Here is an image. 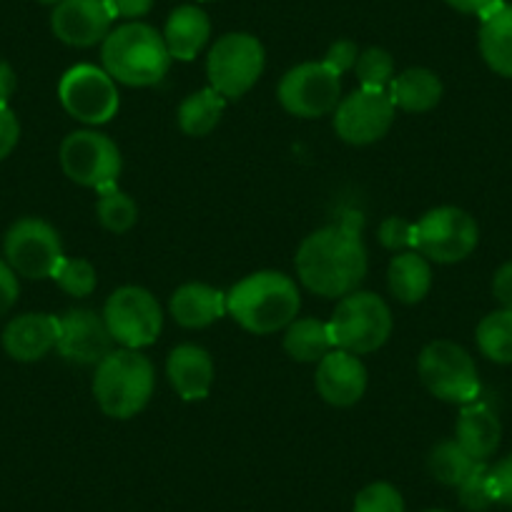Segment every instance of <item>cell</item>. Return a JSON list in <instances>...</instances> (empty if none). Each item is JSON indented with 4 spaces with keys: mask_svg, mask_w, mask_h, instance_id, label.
<instances>
[{
    "mask_svg": "<svg viewBox=\"0 0 512 512\" xmlns=\"http://www.w3.org/2000/svg\"><path fill=\"white\" fill-rule=\"evenodd\" d=\"M362 219L349 214L342 224L324 226L302 241L297 251V274L309 292L319 297H347L367 277Z\"/></svg>",
    "mask_w": 512,
    "mask_h": 512,
    "instance_id": "cell-1",
    "label": "cell"
},
{
    "mask_svg": "<svg viewBox=\"0 0 512 512\" xmlns=\"http://www.w3.org/2000/svg\"><path fill=\"white\" fill-rule=\"evenodd\" d=\"M302 297L282 272H256L226 294V312L251 334H272L297 319Z\"/></svg>",
    "mask_w": 512,
    "mask_h": 512,
    "instance_id": "cell-2",
    "label": "cell"
},
{
    "mask_svg": "<svg viewBox=\"0 0 512 512\" xmlns=\"http://www.w3.org/2000/svg\"><path fill=\"white\" fill-rule=\"evenodd\" d=\"M103 71L123 86H156L169 73L174 58L169 56L164 36L146 23L131 21L111 31L101 48Z\"/></svg>",
    "mask_w": 512,
    "mask_h": 512,
    "instance_id": "cell-3",
    "label": "cell"
},
{
    "mask_svg": "<svg viewBox=\"0 0 512 512\" xmlns=\"http://www.w3.org/2000/svg\"><path fill=\"white\" fill-rule=\"evenodd\" d=\"M154 384V364L139 349H113L96 367L93 395L103 415L128 420L149 405Z\"/></svg>",
    "mask_w": 512,
    "mask_h": 512,
    "instance_id": "cell-4",
    "label": "cell"
},
{
    "mask_svg": "<svg viewBox=\"0 0 512 512\" xmlns=\"http://www.w3.org/2000/svg\"><path fill=\"white\" fill-rule=\"evenodd\" d=\"M334 349L349 354L377 352L392 334V312L382 297L372 292H352L339 299L329 319Z\"/></svg>",
    "mask_w": 512,
    "mask_h": 512,
    "instance_id": "cell-5",
    "label": "cell"
},
{
    "mask_svg": "<svg viewBox=\"0 0 512 512\" xmlns=\"http://www.w3.org/2000/svg\"><path fill=\"white\" fill-rule=\"evenodd\" d=\"M422 384L437 400L470 405L480 397V374L475 359L450 339H435L417 359Z\"/></svg>",
    "mask_w": 512,
    "mask_h": 512,
    "instance_id": "cell-6",
    "label": "cell"
},
{
    "mask_svg": "<svg viewBox=\"0 0 512 512\" xmlns=\"http://www.w3.org/2000/svg\"><path fill=\"white\" fill-rule=\"evenodd\" d=\"M267 53L264 46L249 33H226L211 46L206 61L209 86L229 101L241 98L254 88L264 73Z\"/></svg>",
    "mask_w": 512,
    "mask_h": 512,
    "instance_id": "cell-7",
    "label": "cell"
},
{
    "mask_svg": "<svg viewBox=\"0 0 512 512\" xmlns=\"http://www.w3.org/2000/svg\"><path fill=\"white\" fill-rule=\"evenodd\" d=\"M480 241L477 221L457 206H440L415 224V251L437 264H457L475 251Z\"/></svg>",
    "mask_w": 512,
    "mask_h": 512,
    "instance_id": "cell-8",
    "label": "cell"
},
{
    "mask_svg": "<svg viewBox=\"0 0 512 512\" xmlns=\"http://www.w3.org/2000/svg\"><path fill=\"white\" fill-rule=\"evenodd\" d=\"M103 322L113 342L123 349H141L156 342L164 327L159 302L144 287H121L106 299Z\"/></svg>",
    "mask_w": 512,
    "mask_h": 512,
    "instance_id": "cell-9",
    "label": "cell"
},
{
    "mask_svg": "<svg viewBox=\"0 0 512 512\" xmlns=\"http://www.w3.org/2000/svg\"><path fill=\"white\" fill-rule=\"evenodd\" d=\"M3 249L8 267L26 279H53L58 264L66 259L58 231L36 216L18 219L8 229Z\"/></svg>",
    "mask_w": 512,
    "mask_h": 512,
    "instance_id": "cell-10",
    "label": "cell"
},
{
    "mask_svg": "<svg viewBox=\"0 0 512 512\" xmlns=\"http://www.w3.org/2000/svg\"><path fill=\"white\" fill-rule=\"evenodd\" d=\"M61 169L76 184L86 189L106 191L116 186L121 174V151L98 131H76L61 144Z\"/></svg>",
    "mask_w": 512,
    "mask_h": 512,
    "instance_id": "cell-11",
    "label": "cell"
},
{
    "mask_svg": "<svg viewBox=\"0 0 512 512\" xmlns=\"http://www.w3.org/2000/svg\"><path fill=\"white\" fill-rule=\"evenodd\" d=\"M58 98L66 113L88 126L108 123L121 106L116 81L103 68L91 66V63H81L63 73L58 83Z\"/></svg>",
    "mask_w": 512,
    "mask_h": 512,
    "instance_id": "cell-12",
    "label": "cell"
},
{
    "mask_svg": "<svg viewBox=\"0 0 512 512\" xmlns=\"http://www.w3.org/2000/svg\"><path fill=\"white\" fill-rule=\"evenodd\" d=\"M342 76L327 63H302L284 73L279 83V103L299 118H319L337 111Z\"/></svg>",
    "mask_w": 512,
    "mask_h": 512,
    "instance_id": "cell-13",
    "label": "cell"
},
{
    "mask_svg": "<svg viewBox=\"0 0 512 512\" xmlns=\"http://www.w3.org/2000/svg\"><path fill=\"white\" fill-rule=\"evenodd\" d=\"M395 103L387 91L359 88L339 101L334 111V128L342 141L352 146H367L384 139L395 121Z\"/></svg>",
    "mask_w": 512,
    "mask_h": 512,
    "instance_id": "cell-14",
    "label": "cell"
},
{
    "mask_svg": "<svg viewBox=\"0 0 512 512\" xmlns=\"http://www.w3.org/2000/svg\"><path fill=\"white\" fill-rule=\"evenodd\" d=\"M113 337L103 314L91 309H68L58 317L56 349L63 359L76 364H101L113 352Z\"/></svg>",
    "mask_w": 512,
    "mask_h": 512,
    "instance_id": "cell-15",
    "label": "cell"
},
{
    "mask_svg": "<svg viewBox=\"0 0 512 512\" xmlns=\"http://www.w3.org/2000/svg\"><path fill=\"white\" fill-rule=\"evenodd\" d=\"M108 0H61L53 8V36L73 48H91L106 41L113 26Z\"/></svg>",
    "mask_w": 512,
    "mask_h": 512,
    "instance_id": "cell-16",
    "label": "cell"
},
{
    "mask_svg": "<svg viewBox=\"0 0 512 512\" xmlns=\"http://www.w3.org/2000/svg\"><path fill=\"white\" fill-rule=\"evenodd\" d=\"M367 390V369L357 354L332 349L319 359L317 392L324 402L334 407L357 405Z\"/></svg>",
    "mask_w": 512,
    "mask_h": 512,
    "instance_id": "cell-17",
    "label": "cell"
},
{
    "mask_svg": "<svg viewBox=\"0 0 512 512\" xmlns=\"http://www.w3.org/2000/svg\"><path fill=\"white\" fill-rule=\"evenodd\" d=\"M58 344V317L21 314L3 329V349L16 362H38Z\"/></svg>",
    "mask_w": 512,
    "mask_h": 512,
    "instance_id": "cell-18",
    "label": "cell"
},
{
    "mask_svg": "<svg viewBox=\"0 0 512 512\" xmlns=\"http://www.w3.org/2000/svg\"><path fill=\"white\" fill-rule=\"evenodd\" d=\"M166 374L169 382L181 400L196 402L204 400L211 392L214 384V362H211L209 352L196 344H181L169 354L166 362Z\"/></svg>",
    "mask_w": 512,
    "mask_h": 512,
    "instance_id": "cell-19",
    "label": "cell"
},
{
    "mask_svg": "<svg viewBox=\"0 0 512 512\" xmlns=\"http://www.w3.org/2000/svg\"><path fill=\"white\" fill-rule=\"evenodd\" d=\"M502 425L497 412L485 402H470L462 405L455 427V442L477 462H485L500 447Z\"/></svg>",
    "mask_w": 512,
    "mask_h": 512,
    "instance_id": "cell-20",
    "label": "cell"
},
{
    "mask_svg": "<svg viewBox=\"0 0 512 512\" xmlns=\"http://www.w3.org/2000/svg\"><path fill=\"white\" fill-rule=\"evenodd\" d=\"M171 317L176 324L186 329H201L214 324L226 314V294L219 289L209 287V284L191 282L184 284L174 292L169 302Z\"/></svg>",
    "mask_w": 512,
    "mask_h": 512,
    "instance_id": "cell-21",
    "label": "cell"
},
{
    "mask_svg": "<svg viewBox=\"0 0 512 512\" xmlns=\"http://www.w3.org/2000/svg\"><path fill=\"white\" fill-rule=\"evenodd\" d=\"M211 23L201 8L181 6L169 16L164 28V43L176 61H194L209 43Z\"/></svg>",
    "mask_w": 512,
    "mask_h": 512,
    "instance_id": "cell-22",
    "label": "cell"
},
{
    "mask_svg": "<svg viewBox=\"0 0 512 512\" xmlns=\"http://www.w3.org/2000/svg\"><path fill=\"white\" fill-rule=\"evenodd\" d=\"M480 21L482 58L497 76L512 78V3H497Z\"/></svg>",
    "mask_w": 512,
    "mask_h": 512,
    "instance_id": "cell-23",
    "label": "cell"
},
{
    "mask_svg": "<svg viewBox=\"0 0 512 512\" xmlns=\"http://www.w3.org/2000/svg\"><path fill=\"white\" fill-rule=\"evenodd\" d=\"M387 96L395 108L410 113L432 111L442 101V81L430 68H407L405 73L392 78L387 86Z\"/></svg>",
    "mask_w": 512,
    "mask_h": 512,
    "instance_id": "cell-24",
    "label": "cell"
},
{
    "mask_svg": "<svg viewBox=\"0 0 512 512\" xmlns=\"http://www.w3.org/2000/svg\"><path fill=\"white\" fill-rule=\"evenodd\" d=\"M387 282H390L392 297L400 299V302H422L432 287L430 259H425L420 251H402L390 262Z\"/></svg>",
    "mask_w": 512,
    "mask_h": 512,
    "instance_id": "cell-25",
    "label": "cell"
},
{
    "mask_svg": "<svg viewBox=\"0 0 512 512\" xmlns=\"http://www.w3.org/2000/svg\"><path fill=\"white\" fill-rule=\"evenodd\" d=\"M284 349L297 362H319L334 349L329 324L319 319H294L284 334Z\"/></svg>",
    "mask_w": 512,
    "mask_h": 512,
    "instance_id": "cell-26",
    "label": "cell"
},
{
    "mask_svg": "<svg viewBox=\"0 0 512 512\" xmlns=\"http://www.w3.org/2000/svg\"><path fill=\"white\" fill-rule=\"evenodd\" d=\"M226 98L216 93L214 88H204L191 96H186L179 106V126L186 136H206L211 134L221 121Z\"/></svg>",
    "mask_w": 512,
    "mask_h": 512,
    "instance_id": "cell-27",
    "label": "cell"
},
{
    "mask_svg": "<svg viewBox=\"0 0 512 512\" xmlns=\"http://www.w3.org/2000/svg\"><path fill=\"white\" fill-rule=\"evenodd\" d=\"M477 347L490 362L512 364V309H497L477 324Z\"/></svg>",
    "mask_w": 512,
    "mask_h": 512,
    "instance_id": "cell-28",
    "label": "cell"
},
{
    "mask_svg": "<svg viewBox=\"0 0 512 512\" xmlns=\"http://www.w3.org/2000/svg\"><path fill=\"white\" fill-rule=\"evenodd\" d=\"M432 477L447 487H460L470 477V472L477 467V460H472L455 440H445L432 447L427 457Z\"/></svg>",
    "mask_w": 512,
    "mask_h": 512,
    "instance_id": "cell-29",
    "label": "cell"
},
{
    "mask_svg": "<svg viewBox=\"0 0 512 512\" xmlns=\"http://www.w3.org/2000/svg\"><path fill=\"white\" fill-rule=\"evenodd\" d=\"M98 204L96 214L101 221L103 229L113 231V234H126L131 226L139 219V206L126 191H121L118 186H111L106 191H98Z\"/></svg>",
    "mask_w": 512,
    "mask_h": 512,
    "instance_id": "cell-30",
    "label": "cell"
},
{
    "mask_svg": "<svg viewBox=\"0 0 512 512\" xmlns=\"http://www.w3.org/2000/svg\"><path fill=\"white\" fill-rule=\"evenodd\" d=\"M354 71H357L362 88L387 91V86L395 78V58L390 56V51H384V48H367V51L359 53Z\"/></svg>",
    "mask_w": 512,
    "mask_h": 512,
    "instance_id": "cell-31",
    "label": "cell"
},
{
    "mask_svg": "<svg viewBox=\"0 0 512 512\" xmlns=\"http://www.w3.org/2000/svg\"><path fill=\"white\" fill-rule=\"evenodd\" d=\"M53 279H56V284L68 294V297H76V299H83L88 297V294H93V289H96V282H98L96 269H93L91 262H86V259H68V256L58 264Z\"/></svg>",
    "mask_w": 512,
    "mask_h": 512,
    "instance_id": "cell-32",
    "label": "cell"
},
{
    "mask_svg": "<svg viewBox=\"0 0 512 512\" xmlns=\"http://www.w3.org/2000/svg\"><path fill=\"white\" fill-rule=\"evenodd\" d=\"M352 512H405V500L390 482H372L354 497Z\"/></svg>",
    "mask_w": 512,
    "mask_h": 512,
    "instance_id": "cell-33",
    "label": "cell"
},
{
    "mask_svg": "<svg viewBox=\"0 0 512 512\" xmlns=\"http://www.w3.org/2000/svg\"><path fill=\"white\" fill-rule=\"evenodd\" d=\"M457 492H460L462 507H467V510L472 512H482L490 505H495V495H492L490 485V467H487L485 462H477V467L470 472V477L457 487Z\"/></svg>",
    "mask_w": 512,
    "mask_h": 512,
    "instance_id": "cell-34",
    "label": "cell"
},
{
    "mask_svg": "<svg viewBox=\"0 0 512 512\" xmlns=\"http://www.w3.org/2000/svg\"><path fill=\"white\" fill-rule=\"evenodd\" d=\"M379 241L390 251L415 249V224L402 216H390L379 224Z\"/></svg>",
    "mask_w": 512,
    "mask_h": 512,
    "instance_id": "cell-35",
    "label": "cell"
},
{
    "mask_svg": "<svg viewBox=\"0 0 512 512\" xmlns=\"http://www.w3.org/2000/svg\"><path fill=\"white\" fill-rule=\"evenodd\" d=\"M357 58H359L357 43H352V41H334L332 46H329L327 56H324V63H327V66L332 68L334 73L344 76V73L352 71V68L357 66Z\"/></svg>",
    "mask_w": 512,
    "mask_h": 512,
    "instance_id": "cell-36",
    "label": "cell"
},
{
    "mask_svg": "<svg viewBox=\"0 0 512 512\" xmlns=\"http://www.w3.org/2000/svg\"><path fill=\"white\" fill-rule=\"evenodd\" d=\"M490 485L495 502L512 507V455L490 467Z\"/></svg>",
    "mask_w": 512,
    "mask_h": 512,
    "instance_id": "cell-37",
    "label": "cell"
},
{
    "mask_svg": "<svg viewBox=\"0 0 512 512\" xmlns=\"http://www.w3.org/2000/svg\"><path fill=\"white\" fill-rule=\"evenodd\" d=\"M21 139V123L11 108H0V161L8 159Z\"/></svg>",
    "mask_w": 512,
    "mask_h": 512,
    "instance_id": "cell-38",
    "label": "cell"
},
{
    "mask_svg": "<svg viewBox=\"0 0 512 512\" xmlns=\"http://www.w3.org/2000/svg\"><path fill=\"white\" fill-rule=\"evenodd\" d=\"M18 294H21V287H18L16 272L0 259V317L11 312L13 304L18 302Z\"/></svg>",
    "mask_w": 512,
    "mask_h": 512,
    "instance_id": "cell-39",
    "label": "cell"
},
{
    "mask_svg": "<svg viewBox=\"0 0 512 512\" xmlns=\"http://www.w3.org/2000/svg\"><path fill=\"white\" fill-rule=\"evenodd\" d=\"M154 6V0H108L113 18H126V21H136V18L146 16Z\"/></svg>",
    "mask_w": 512,
    "mask_h": 512,
    "instance_id": "cell-40",
    "label": "cell"
},
{
    "mask_svg": "<svg viewBox=\"0 0 512 512\" xmlns=\"http://www.w3.org/2000/svg\"><path fill=\"white\" fill-rule=\"evenodd\" d=\"M492 294L500 302V309H512V262L502 264L492 279Z\"/></svg>",
    "mask_w": 512,
    "mask_h": 512,
    "instance_id": "cell-41",
    "label": "cell"
},
{
    "mask_svg": "<svg viewBox=\"0 0 512 512\" xmlns=\"http://www.w3.org/2000/svg\"><path fill=\"white\" fill-rule=\"evenodd\" d=\"M447 6H452L460 13H470V16H485L490 8H495L502 0H445Z\"/></svg>",
    "mask_w": 512,
    "mask_h": 512,
    "instance_id": "cell-42",
    "label": "cell"
},
{
    "mask_svg": "<svg viewBox=\"0 0 512 512\" xmlns=\"http://www.w3.org/2000/svg\"><path fill=\"white\" fill-rule=\"evenodd\" d=\"M16 71L11 68V63L0 61V108H8L13 91H16Z\"/></svg>",
    "mask_w": 512,
    "mask_h": 512,
    "instance_id": "cell-43",
    "label": "cell"
},
{
    "mask_svg": "<svg viewBox=\"0 0 512 512\" xmlns=\"http://www.w3.org/2000/svg\"><path fill=\"white\" fill-rule=\"evenodd\" d=\"M38 3H43V6H53V8H56L58 3H61V0H38Z\"/></svg>",
    "mask_w": 512,
    "mask_h": 512,
    "instance_id": "cell-44",
    "label": "cell"
},
{
    "mask_svg": "<svg viewBox=\"0 0 512 512\" xmlns=\"http://www.w3.org/2000/svg\"><path fill=\"white\" fill-rule=\"evenodd\" d=\"M427 512H447V510H427Z\"/></svg>",
    "mask_w": 512,
    "mask_h": 512,
    "instance_id": "cell-45",
    "label": "cell"
}]
</instances>
